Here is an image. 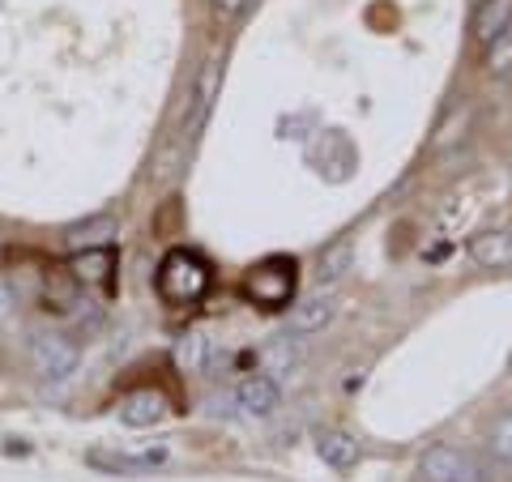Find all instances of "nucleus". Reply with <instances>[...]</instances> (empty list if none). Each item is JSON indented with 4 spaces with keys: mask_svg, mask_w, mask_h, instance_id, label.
Returning a JSON list of instances; mask_svg holds the SVG:
<instances>
[{
    "mask_svg": "<svg viewBox=\"0 0 512 482\" xmlns=\"http://www.w3.org/2000/svg\"><path fill=\"white\" fill-rule=\"evenodd\" d=\"M218 90H222V64L218 60H205L197 82H192V116H188V137H197L205 120H210V111L218 103Z\"/></svg>",
    "mask_w": 512,
    "mask_h": 482,
    "instance_id": "nucleus-5",
    "label": "nucleus"
},
{
    "mask_svg": "<svg viewBox=\"0 0 512 482\" xmlns=\"http://www.w3.org/2000/svg\"><path fill=\"white\" fill-rule=\"evenodd\" d=\"M487 453H491V461L500 465V470L512 474V410H504L500 419L491 423V431H487Z\"/></svg>",
    "mask_w": 512,
    "mask_h": 482,
    "instance_id": "nucleus-16",
    "label": "nucleus"
},
{
    "mask_svg": "<svg viewBox=\"0 0 512 482\" xmlns=\"http://www.w3.org/2000/svg\"><path fill=\"white\" fill-rule=\"evenodd\" d=\"M210 5H214L218 18H239V13L248 9V0H210Z\"/></svg>",
    "mask_w": 512,
    "mask_h": 482,
    "instance_id": "nucleus-20",
    "label": "nucleus"
},
{
    "mask_svg": "<svg viewBox=\"0 0 512 482\" xmlns=\"http://www.w3.org/2000/svg\"><path fill=\"white\" fill-rule=\"evenodd\" d=\"M333 320V299L329 295H308L291 303V333H320Z\"/></svg>",
    "mask_w": 512,
    "mask_h": 482,
    "instance_id": "nucleus-13",
    "label": "nucleus"
},
{
    "mask_svg": "<svg viewBox=\"0 0 512 482\" xmlns=\"http://www.w3.org/2000/svg\"><path fill=\"white\" fill-rule=\"evenodd\" d=\"M470 261L483 269H512V231H483L470 239Z\"/></svg>",
    "mask_w": 512,
    "mask_h": 482,
    "instance_id": "nucleus-10",
    "label": "nucleus"
},
{
    "mask_svg": "<svg viewBox=\"0 0 512 482\" xmlns=\"http://www.w3.org/2000/svg\"><path fill=\"white\" fill-rule=\"evenodd\" d=\"M453 482H487V474H483V465H478L474 457H466V465L457 470V478Z\"/></svg>",
    "mask_w": 512,
    "mask_h": 482,
    "instance_id": "nucleus-21",
    "label": "nucleus"
},
{
    "mask_svg": "<svg viewBox=\"0 0 512 482\" xmlns=\"http://www.w3.org/2000/svg\"><path fill=\"white\" fill-rule=\"evenodd\" d=\"M82 363V350L69 333H35L30 337V367H35L39 380H69Z\"/></svg>",
    "mask_w": 512,
    "mask_h": 482,
    "instance_id": "nucleus-3",
    "label": "nucleus"
},
{
    "mask_svg": "<svg viewBox=\"0 0 512 482\" xmlns=\"http://www.w3.org/2000/svg\"><path fill=\"white\" fill-rule=\"evenodd\" d=\"M295 291H299V261L295 256H265V261H256L244 278V295L265 312L291 308Z\"/></svg>",
    "mask_w": 512,
    "mask_h": 482,
    "instance_id": "nucleus-2",
    "label": "nucleus"
},
{
    "mask_svg": "<svg viewBox=\"0 0 512 482\" xmlns=\"http://www.w3.org/2000/svg\"><path fill=\"white\" fill-rule=\"evenodd\" d=\"M175 359H180V367H188V372H205L210 367V342H205V333H188L180 346H175Z\"/></svg>",
    "mask_w": 512,
    "mask_h": 482,
    "instance_id": "nucleus-18",
    "label": "nucleus"
},
{
    "mask_svg": "<svg viewBox=\"0 0 512 482\" xmlns=\"http://www.w3.org/2000/svg\"><path fill=\"white\" fill-rule=\"evenodd\" d=\"M154 282H158V295H163L171 308H192V303H201L205 291H210V265H205L197 252L175 248L163 256Z\"/></svg>",
    "mask_w": 512,
    "mask_h": 482,
    "instance_id": "nucleus-1",
    "label": "nucleus"
},
{
    "mask_svg": "<svg viewBox=\"0 0 512 482\" xmlns=\"http://www.w3.org/2000/svg\"><path fill=\"white\" fill-rule=\"evenodd\" d=\"M69 273L77 278V286H99V291H111V273H116V248H86L73 252Z\"/></svg>",
    "mask_w": 512,
    "mask_h": 482,
    "instance_id": "nucleus-6",
    "label": "nucleus"
},
{
    "mask_svg": "<svg viewBox=\"0 0 512 482\" xmlns=\"http://www.w3.org/2000/svg\"><path fill=\"white\" fill-rule=\"evenodd\" d=\"M235 401H239V410L248 414V419H269V414L278 410V380H269L265 372H252L235 384Z\"/></svg>",
    "mask_w": 512,
    "mask_h": 482,
    "instance_id": "nucleus-4",
    "label": "nucleus"
},
{
    "mask_svg": "<svg viewBox=\"0 0 512 482\" xmlns=\"http://www.w3.org/2000/svg\"><path fill=\"white\" fill-rule=\"evenodd\" d=\"M512 26V0H483L474 13V39L478 43H491L495 35H504Z\"/></svg>",
    "mask_w": 512,
    "mask_h": 482,
    "instance_id": "nucleus-14",
    "label": "nucleus"
},
{
    "mask_svg": "<svg viewBox=\"0 0 512 482\" xmlns=\"http://www.w3.org/2000/svg\"><path fill=\"white\" fill-rule=\"evenodd\" d=\"M508 367H512V355H508Z\"/></svg>",
    "mask_w": 512,
    "mask_h": 482,
    "instance_id": "nucleus-22",
    "label": "nucleus"
},
{
    "mask_svg": "<svg viewBox=\"0 0 512 482\" xmlns=\"http://www.w3.org/2000/svg\"><path fill=\"white\" fill-rule=\"evenodd\" d=\"M163 448H150V453H141V457H111V453H90L86 461L90 465H99V470H111V474H141V470H154V465H163Z\"/></svg>",
    "mask_w": 512,
    "mask_h": 482,
    "instance_id": "nucleus-15",
    "label": "nucleus"
},
{
    "mask_svg": "<svg viewBox=\"0 0 512 482\" xmlns=\"http://www.w3.org/2000/svg\"><path fill=\"white\" fill-rule=\"evenodd\" d=\"M350 256H355V248H350V239H338L333 248L320 252V286H325V282H338L342 273L350 269Z\"/></svg>",
    "mask_w": 512,
    "mask_h": 482,
    "instance_id": "nucleus-17",
    "label": "nucleus"
},
{
    "mask_svg": "<svg viewBox=\"0 0 512 482\" xmlns=\"http://www.w3.org/2000/svg\"><path fill=\"white\" fill-rule=\"evenodd\" d=\"M120 235V222L111 214H94L86 222H77V227L64 231V248L69 252H86V248H107L111 239Z\"/></svg>",
    "mask_w": 512,
    "mask_h": 482,
    "instance_id": "nucleus-9",
    "label": "nucleus"
},
{
    "mask_svg": "<svg viewBox=\"0 0 512 482\" xmlns=\"http://www.w3.org/2000/svg\"><path fill=\"white\" fill-rule=\"evenodd\" d=\"M466 457L470 453H461V448H453V444H431L423 453V461H419V474L427 482H453L457 470L466 465Z\"/></svg>",
    "mask_w": 512,
    "mask_h": 482,
    "instance_id": "nucleus-11",
    "label": "nucleus"
},
{
    "mask_svg": "<svg viewBox=\"0 0 512 482\" xmlns=\"http://www.w3.org/2000/svg\"><path fill=\"white\" fill-rule=\"evenodd\" d=\"M167 397L158 393V389H137V393H128L120 401V423L124 427H154V423H163L167 419Z\"/></svg>",
    "mask_w": 512,
    "mask_h": 482,
    "instance_id": "nucleus-7",
    "label": "nucleus"
},
{
    "mask_svg": "<svg viewBox=\"0 0 512 482\" xmlns=\"http://www.w3.org/2000/svg\"><path fill=\"white\" fill-rule=\"evenodd\" d=\"M256 363H261V372L269 380H291L295 367H299V342H295L291 333L269 337V342L261 346V355H256Z\"/></svg>",
    "mask_w": 512,
    "mask_h": 482,
    "instance_id": "nucleus-8",
    "label": "nucleus"
},
{
    "mask_svg": "<svg viewBox=\"0 0 512 482\" xmlns=\"http://www.w3.org/2000/svg\"><path fill=\"white\" fill-rule=\"evenodd\" d=\"M316 453L325 457L333 470H355L359 457H363V448L355 436H346V431H320L316 436Z\"/></svg>",
    "mask_w": 512,
    "mask_h": 482,
    "instance_id": "nucleus-12",
    "label": "nucleus"
},
{
    "mask_svg": "<svg viewBox=\"0 0 512 482\" xmlns=\"http://www.w3.org/2000/svg\"><path fill=\"white\" fill-rule=\"evenodd\" d=\"M487 47H491V52H487V64H491V69H504V64L512 60V26L504 30V35H495Z\"/></svg>",
    "mask_w": 512,
    "mask_h": 482,
    "instance_id": "nucleus-19",
    "label": "nucleus"
}]
</instances>
